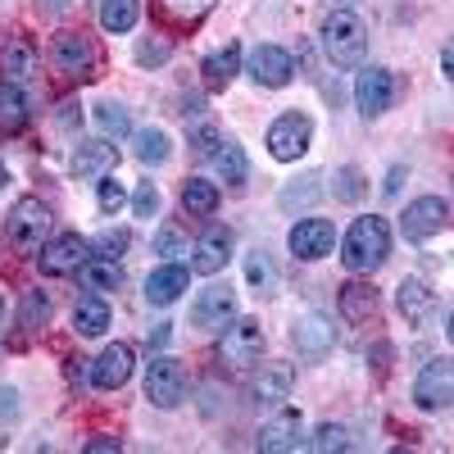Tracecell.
I'll return each mask as SVG.
<instances>
[{
    "mask_svg": "<svg viewBox=\"0 0 454 454\" xmlns=\"http://www.w3.org/2000/svg\"><path fill=\"white\" fill-rule=\"evenodd\" d=\"M46 323H51V295H46V291H27L23 305H19V327L42 332Z\"/></svg>",
    "mask_w": 454,
    "mask_h": 454,
    "instance_id": "obj_34",
    "label": "cell"
},
{
    "mask_svg": "<svg viewBox=\"0 0 454 454\" xmlns=\"http://www.w3.org/2000/svg\"><path fill=\"white\" fill-rule=\"evenodd\" d=\"M182 209L196 214V218H209L218 209V186L205 182V177H192V182L182 186Z\"/></svg>",
    "mask_w": 454,
    "mask_h": 454,
    "instance_id": "obj_31",
    "label": "cell"
},
{
    "mask_svg": "<svg viewBox=\"0 0 454 454\" xmlns=\"http://www.w3.org/2000/svg\"><path fill=\"white\" fill-rule=\"evenodd\" d=\"M432 286L427 282H419V278H404L400 286H395V309L409 318V323H423L427 314H432Z\"/></svg>",
    "mask_w": 454,
    "mask_h": 454,
    "instance_id": "obj_26",
    "label": "cell"
},
{
    "mask_svg": "<svg viewBox=\"0 0 454 454\" xmlns=\"http://www.w3.org/2000/svg\"><path fill=\"white\" fill-rule=\"evenodd\" d=\"M291 340H295V350L305 355V359H323L336 346V323L327 314H305V318L295 323Z\"/></svg>",
    "mask_w": 454,
    "mask_h": 454,
    "instance_id": "obj_17",
    "label": "cell"
},
{
    "mask_svg": "<svg viewBox=\"0 0 454 454\" xmlns=\"http://www.w3.org/2000/svg\"><path fill=\"white\" fill-rule=\"evenodd\" d=\"M359 196H364V173L355 164H346V168L336 173V200H350L355 205Z\"/></svg>",
    "mask_w": 454,
    "mask_h": 454,
    "instance_id": "obj_38",
    "label": "cell"
},
{
    "mask_svg": "<svg viewBox=\"0 0 454 454\" xmlns=\"http://www.w3.org/2000/svg\"><path fill=\"white\" fill-rule=\"evenodd\" d=\"M186 395V372L173 355H155L145 364V400L155 409H177Z\"/></svg>",
    "mask_w": 454,
    "mask_h": 454,
    "instance_id": "obj_7",
    "label": "cell"
},
{
    "mask_svg": "<svg viewBox=\"0 0 454 454\" xmlns=\"http://www.w3.org/2000/svg\"><path fill=\"white\" fill-rule=\"evenodd\" d=\"M318 42H323V55L336 68H359L364 55H368V27L350 10H332L323 19V27H318Z\"/></svg>",
    "mask_w": 454,
    "mask_h": 454,
    "instance_id": "obj_2",
    "label": "cell"
},
{
    "mask_svg": "<svg viewBox=\"0 0 454 454\" xmlns=\"http://www.w3.org/2000/svg\"><path fill=\"white\" fill-rule=\"evenodd\" d=\"M87 5V0H36V14L42 19H68V14H78Z\"/></svg>",
    "mask_w": 454,
    "mask_h": 454,
    "instance_id": "obj_44",
    "label": "cell"
},
{
    "mask_svg": "<svg viewBox=\"0 0 454 454\" xmlns=\"http://www.w3.org/2000/svg\"><path fill=\"white\" fill-rule=\"evenodd\" d=\"M132 364H137V355H132L128 340L109 346V350L91 364V382H96V391H119L128 377H132Z\"/></svg>",
    "mask_w": 454,
    "mask_h": 454,
    "instance_id": "obj_18",
    "label": "cell"
},
{
    "mask_svg": "<svg viewBox=\"0 0 454 454\" xmlns=\"http://www.w3.org/2000/svg\"><path fill=\"white\" fill-rule=\"evenodd\" d=\"M87 450H96V454H105V450H119V441H109V436H100V441H91Z\"/></svg>",
    "mask_w": 454,
    "mask_h": 454,
    "instance_id": "obj_51",
    "label": "cell"
},
{
    "mask_svg": "<svg viewBox=\"0 0 454 454\" xmlns=\"http://www.w3.org/2000/svg\"><path fill=\"white\" fill-rule=\"evenodd\" d=\"M132 209H137V218H155L160 214V186L155 182H141L137 196H132Z\"/></svg>",
    "mask_w": 454,
    "mask_h": 454,
    "instance_id": "obj_40",
    "label": "cell"
},
{
    "mask_svg": "<svg viewBox=\"0 0 454 454\" xmlns=\"http://www.w3.org/2000/svg\"><path fill=\"white\" fill-rule=\"evenodd\" d=\"M387 254H391V227H387V218H377V214L355 218L346 241H340V263H346L350 273H377L387 263Z\"/></svg>",
    "mask_w": 454,
    "mask_h": 454,
    "instance_id": "obj_1",
    "label": "cell"
},
{
    "mask_svg": "<svg viewBox=\"0 0 454 454\" xmlns=\"http://www.w3.org/2000/svg\"><path fill=\"white\" fill-rule=\"evenodd\" d=\"M51 64H55V73H64V78L87 82V78H96L100 55H96V42L87 32H59L51 42Z\"/></svg>",
    "mask_w": 454,
    "mask_h": 454,
    "instance_id": "obj_4",
    "label": "cell"
},
{
    "mask_svg": "<svg viewBox=\"0 0 454 454\" xmlns=\"http://www.w3.org/2000/svg\"><path fill=\"white\" fill-rule=\"evenodd\" d=\"M336 10H350V0H336Z\"/></svg>",
    "mask_w": 454,
    "mask_h": 454,
    "instance_id": "obj_53",
    "label": "cell"
},
{
    "mask_svg": "<svg viewBox=\"0 0 454 454\" xmlns=\"http://www.w3.org/2000/svg\"><path fill=\"white\" fill-rule=\"evenodd\" d=\"M295 387V368L291 364H263L254 377H250V395L259 404H282Z\"/></svg>",
    "mask_w": 454,
    "mask_h": 454,
    "instance_id": "obj_20",
    "label": "cell"
},
{
    "mask_svg": "<svg viewBox=\"0 0 454 454\" xmlns=\"http://www.w3.org/2000/svg\"><path fill=\"white\" fill-rule=\"evenodd\" d=\"M309 137H314V123H309V114H278L273 128H269V155L282 160V164H295L300 155L309 150Z\"/></svg>",
    "mask_w": 454,
    "mask_h": 454,
    "instance_id": "obj_6",
    "label": "cell"
},
{
    "mask_svg": "<svg viewBox=\"0 0 454 454\" xmlns=\"http://www.w3.org/2000/svg\"><path fill=\"white\" fill-rule=\"evenodd\" d=\"M128 246H132V232H128V227H105V232L91 241V254H100V259H119Z\"/></svg>",
    "mask_w": 454,
    "mask_h": 454,
    "instance_id": "obj_36",
    "label": "cell"
},
{
    "mask_svg": "<svg viewBox=\"0 0 454 454\" xmlns=\"http://www.w3.org/2000/svg\"><path fill=\"white\" fill-rule=\"evenodd\" d=\"M318 454H332V450H346L350 445V436H346V427H332V423H323L318 432H314V441H309Z\"/></svg>",
    "mask_w": 454,
    "mask_h": 454,
    "instance_id": "obj_39",
    "label": "cell"
},
{
    "mask_svg": "<svg viewBox=\"0 0 454 454\" xmlns=\"http://www.w3.org/2000/svg\"><path fill=\"white\" fill-rule=\"evenodd\" d=\"M336 305H340V318H346V323H372L377 309H382V295H377L372 282H359V273H355V282L340 286Z\"/></svg>",
    "mask_w": 454,
    "mask_h": 454,
    "instance_id": "obj_19",
    "label": "cell"
},
{
    "mask_svg": "<svg viewBox=\"0 0 454 454\" xmlns=\"http://www.w3.org/2000/svg\"><path fill=\"white\" fill-rule=\"evenodd\" d=\"M32 119V105H27V91L19 82H0V132H23Z\"/></svg>",
    "mask_w": 454,
    "mask_h": 454,
    "instance_id": "obj_25",
    "label": "cell"
},
{
    "mask_svg": "<svg viewBox=\"0 0 454 454\" xmlns=\"http://www.w3.org/2000/svg\"><path fill=\"white\" fill-rule=\"evenodd\" d=\"M105 327H109V305L100 295H87V300H78V309H73V332L78 336H105Z\"/></svg>",
    "mask_w": 454,
    "mask_h": 454,
    "instance_id": "obj_28",
    "label": "cell"
},
{
    "mask_svg": "<svg viewBox=\"0 0 454 454\" xmlns=\"http://www.w3.org/2000/svg\"><path fill=\"white\" fill-rule=\"evenodd\" d=\"M441 73H445V78L454 82V42H450V46L441 51Z\"/></svg>",
    "mask_w": 454,
    "mask_h": 454,
    "instance_id": "obj_48",
    "label": "cell"
},
{
    "mask_svg": "<svg viewBox=\"0 0 454 454\" xmlns=\"http://www.w3.org/2000/svg\"><path fill=\"white\" fill-rule=\"evenodd\" d=\"M400 182H404V168L395 164V168L387 173V182H382V192H387V196H400Z\"/></svg>",
    "mask_w": 454,
    "mask_h": 454,
    "instance_id": "obj_47",
    "label": "cell"
},
{
    "mask_svg": "<svg viewBox=\"0 0 454 454\" xmlns=\"http://www.w3.org/2000/svg\"><path fill=\"white\" fill-rule=\"evenodd\" d=\"M192 286V269H182V263H164L145 278V300L150 305H173V300Z\"/></svg>",
    "mask_w": 454,
    "mask_h": 454,
    "instance_id": "obj_21",
    "label": "cell"
},
{
    "mask_svg": "<svg viewBox=\"0 0 454 454\" xmlns=\"http://www.w3.org/2000/svg\"><path fill=\"white\" fill-rule=\"evenodd\" d=\"M91 259V246L78 232H59L55 241H46V254L36 259L46 278H68V273H82V263Z\"/></svg>",
    "mask_w": 454,
    "mask_h": 454,
    "instance_id": "obj_11",
    "label": "cell"
},
{
    "mask_svg": "<svg viewBox=\"0 0 454 454\" xmlns=\"http://www.w3.org/2000/svg\"><path fill=\"white\" fill-rule=\"evenodd\" d=\"M413 404L436 413L445 404H454V359H427L423 372H419V382H413Z\"/></svg>",
    "mask_w": 454,
    "mask_h": 454,
    "instance_id": "obj_8",
    "label": "cell"
},
{
    "mask_svg": "<svg viewBox=\"0 0 454 454\" xmlns=\"http://www.w3.org/2000/svg\"><path fill=\"white\" fill-rule=\"evenodd\" d=\"M168 155H173V145H168V132H164V128L137 132V160H141V164H164Z\"/></svg>",
    "mask_w": 454,
    "mask_h": 454,
    "instance_id": "obj_32",
    "label": "cell"
},
{
    "mask_svg": "<svg viewBox=\"0 0 454 454\" xmlns=\"http://www.w3.org/2000/svg\"><path fill=\"white\" fill-rule=\"evenodd\" d=\"M114 164H119V145H109L105 137L78 141V150H73V177H82V182H100V177H109Z\"/></svg>",
    "mask_w": 454,
    "mask_h": 454,
    "instance_id": "obj_16",
    "label": "cell"
},
{
    "mask_svg": "<svg viewBox=\"0 0 454 454\" xmlns=\"http://www.w3.org/2000/svg\"><path fill=\"white\" fill-rule=\"evenodd\" d=\"M96 200H100V214H119V209L128 205L123 186L114 182V177H100V192H96Z\"/></svg>",
    "mask_w": 454,
    "mask_h": 454,
    "instance_id": "obj_41",
    "label": "cell"
},
{
    "mask_svg": "<svg viewBox=\"0 0 454 454\" xmlns=\"http://www.w3.org/2000/svg\"><path fill=\"white\" fill-rule=\"evenodd\" d=\"M96 123L105 128V137H128V132H132V119H128V109H123V105H114V100L96 105Z\"/></svg>",
    "mask_w": 454,
    "mask_h": 454,
    "instance_id": "obj_35",
    "label": "cell"
},
{
    "mask_svg": "<svg viewBox=\"0 0 454 454\" xmlns=\"http://www.w3.org/2000/svg\"><path fill=\"white\" fill-rule=\"evenodd\" d=\"M200 73H205V91H223V87L241 73V46L227 42L223 51H214V55L200 64Z\"/></svg>",
    "mask_w": 454,
    "mask_h": 454,
    "instance_id": "obj_23",
    "label": "cell"
},
{
    "mask_svg": "<svg viewBox=\"0 0 454 454\" xmlns=\"http://www.w3.org/2000/svg\"><path fill=\"white\" fill-rule=\"evenodd\" d=\"M445 332H450V340H454V314H450V323H445Z\"/></svg>",
    "mask_w": 454,
    "mask_h": 454,
    "instance_id": "obj_52",
    "label": "cell"
},
{
    "mask_svg": "<svg viewBox=\"0 0 454 454\" xmlns=\"http://www.w3.org/2000/svg\"><path fill=\"white\" fill-rule=\"evenodd\" d=\"M209 164H214V173L227 182V186H241L246 182V150L237 145V141H218L214 145V155H209Z\"/></svg>",
    "mask_w": 454,
    "mask_h": 454,
    "instance_id": "obj_27",
    "label": "cell"
},
{
    "mask_svg": "<svg viewBox=\"0 0 454 454\" xmlns=\"http://www.w3.org/2000/svg\"><path fill=\"white\" fill-rule=\"evenodd\" d=\"M155 254H182V232L177 227H160V237H155Z\"/></svg>",
    "mask_w": 454,
    "mask_h": 454,
    "instance_id": "obj_46",
    "label": "cell"
},
{
    "mask_svg": "<svg viewBox=\"0 0 454 454\" xmlns=\"http://www.w3.org/2000/svg\"><path fill=\"white\" fill-rule=\"evenodd\" d=\"M5 232H10V246L19 254L46 250V237H51V209H46V200H36V196L14 200V209L5 218Z\"/></svg>",
    "mask_w": 454,
    "mask_h": 454,
    "instance_id": "obj_3",
    "label": "cell"
},
{
    "mask_svg": "<svg viewBox=\"0 0 454 454\" xmlns=\"http://www.w3.org/2000/svg\"><path fill=\"white\" fill-rule=\"evenodd\" d=\"M82 282H87V291H119V286H123L119 259H100V254H91V259L82 263Z\"/></svg>",
    "mask_w": 454,
    "mask_h": 454,
    "instance_id": "obj_29",
    "label": "cell"
},
{
    "mask_svg": "<svg viewBox=\"0 0 454 454\" xmlns=\"http://www.w3.org/2000/svg\"><path fill=\"white\" fill-rule=\"evenodd\" d=\"M0 323H5V300H0Z\"/></svg>",
    "mask_w": 454,
    "mask_h": 454,
    "instance_id": "obj_54",
    "label": "cell"
},
{
    "mask_svg": "<svg viewBox=\"0 0 454 454\" xmlns=\"http://www.w3.org/2000/svg\"><path fill=\"white\" fill-rule=\"evenodd\" d=\"M295 445H300V413L295 409H282L273 423H263V432H259L263 454H282V450H295Z\"/></svg>",
    "mask_w": 454,
    "mask_h": 454,
    "instance_id": "obj_22",
    "label": "cell"
},
{
    "mask_svg": "<svg viewBox=\"0 0 454 454\" xmlns=\"http://www.w3.org/2000/svg\"><path fill=\"white\" fill-rule=\"evenodd\" d=\"M263 327L254 323V318H232L223 327V340H218V359L227 364V368H254L259 359H263Z\"/></svg>",
    "mask_w": 454,
    "mask_h": 454,
    "instance_id": "obj_5",
    "label": "cell"
},
{
    "mask_svg": "<svg viewBox=\"0 0 454 454\" xmlns=\"http://www.w3.org/2000/svg\"><path fill=\"white\" fill-rule=\"evenodd\" d=\"M168 55H173V42H168V36H160V42H141L137 46V64H168Z\"/></svg>",
    "mask_w": 454,
    "mask_h": 454,
    "instance_id": "obj_43",
    "label": "cell"
},
{
    "mask_svg": "<svg viewBox=\"0 0 454 454\" xmlns=\"http://www.w3.org/2000/svg\"><path fill=\"white\" fill-rule=\"evenodd\" d=\"M0 73H5V82H27L36 73V51L23 42V36H10L5 46H0Z\"/></svg>",
    "mask_w": 454,
    "mask_h": 454,
    "instance_id": "obj_24",
    "label": "cell"
},
{
    "mask_svg": "<svg viewBox=\"0 0 454 454\" xmlns=\"http://www.w3.org/2000/svg\"><path fill=\"white\" fill-rule=\"evenodd\" d=\"M445 218H450V209L441 196H419L400 214V232H404V241H427L445 227Z\"/></svg>",
    "mask_w": 454,
    "mask_h": 454,
    "instance_id": "obj_12",
    "label": "cell"
},
{
    "mask_svg": "<svg viewBox=\"0 0 454 454\" xmlns=\"http://www.w3.org/2000/svg\"><path fill=\"white\" fill-rule=\"evenodd\" d=\"M246 73H250V78H254L259 87L282 91V87L295 78V59H291V51H282V46H259V51L250 55Z\"/></svg>",
    "mask_w": 454,
    "mask_h": 454,
    "instance_id": "obj_13",
    "label": "cell"
},
{
    "mask_svg": "<svg viewBox=\"0 0 454 454\" xmlns=\"http://www.w3.org/2000/svg\"><path fill=\"white\" fill-rule=\"evenodd\" d=\"M164 10L182 23H200L209 10H214V0H164Z\"/></svg>",
    "mask_w": 454,
    "mask_h": 454,
    "instance_id": "obj_37",
    "label": "cell"
},
{
    "mask_svg": "<svg viewBox=\"0 0 454 454\" xmlns=\"http://www.w3.org/2000/svg\"><path fill=\"white\" fill-rule=\"evenodd\" d=\"M141 19V0H100V27L105 32H132Z\"/></svg>",
    "mask_w": 454,
    "mask_h": 454,
    "instance_id": "obj_30",
    "label": "cell"
},
{
    "mask_svg": "<svg viewBox=\"0 0 454 454\" xmlns=\"http://www.w3.org/2000/svg\"><path fill=\"white\" fill-rule=\"evenodd\" d=\"M286 246H291L295 259H323V254H332V246H336V227H332L327 218H300V223L291 227Z\"/></svg>",
    "mask_w": 454,
    "mask_h": 454,
    "instance_id": "obj_15",
    "label": "cell"
},
{
    "mask_svg": "<svg viewBox=\"0 0 454 454\" xmlns=\"http://www.w3.org/2000/svg\"><path fill=\"white\" fill-rule=\"evenodd\" d=\"M237 318V295L227 291V286H205L200 295H196V305H192V323L196 327H205V332H223L227 323Z\"/></svg>",
    "mask_w": 454,
    "mask_h": 454,
    "instance_id": "obj_14",
    "label": "cell"
},
{
    "mask_svg": "<svg viewBox=\"0 0 454 454\" xmlns=\"http://www.w3.org/2000/svg\"><path fill=\"white\" fill-rule=\"evenodd\" d=\"M246 282H250V291H259V295H269V291L278 286V269H273V259L263 254V250L246 254Z\"/></svg>",
    "mask_w": 454,
    "mask_h": 454,
    "instance_id": "obj_33",
    "label": "cell"
},
{
    "mask_svg": "<svg viewBox=\"0 0 454 454\" xmlns=\"http://www.w3.org/2000/svg\"><path fill=\"white\" fill-rule=\"evenodd\" d=\"M318 177H305V186H286V192H282V205L286 209H295V205H309L314 196H318V186H314Z\"/></svg>",
    "mask_w": 454,
    "mask_h": 454,
    "instance_id": "obj_45",
    "label": "cell"
},
{
    "mask_svg": "<svg viewBox=\"0 0 454 454\" xmlns=\"http://www.w3.org/2000/svg\"><path fill=\"white\" fill-rule=\"evenodd\" d=\"M395 91H400V82H395L391 68H364L359 78H355V105H359L364 119L387 114L395 105Z\"/></svg>",
    "mask_w": 454,
    "mask_h": 454,
    "instance_id": "obj_9",
    "label": "cell"
},
{
    "mask_svg": "<svg viewBox=\"0 0 454 454\" xmlns=\"http://www.w3.org/2000/svg\"><path fill=\"white\" fill-rule=\"evenodd\" d=\"M168 346V327H155L150 332V350H164Z\"/></svg>",
    "mask_w": 454,
    "mask_h": 454,
    "instance_id": "obj_49",
    "label": "cell"
},
{
    "mask_svg": "<svg viewBox=\"0 0 454 454\" xmlns=\"http://www.w3.org/2000/svg\"><path fill=\"white\" fill-rule=\"evenodd\" d=\"M223 137H218V128L214 123H192V150H196V155L200 160H209L214 155V145H218Z\"/></svg>",
    "mask_w": 454,
    "mask_h": 454,
    "instance_id": "obj_42",
    "label": "cell"
},
{
    "mask_svg": "<svg viewBox=\"0 0 454 454\" xmlns=\"http://www.w3.org/2000/svg\"><path fill=\"white\" fill-rule=\"evenodd\" d=\"M14 400H19V395H14V391H5V387H0V413H5V409H10V413H14V409H19V404H14Z\"/></svg>",
    "mask_w": 454,
    "mask_h": 454,
    "instance_id": "obj_50",
    "label": "cell"
},
{
    "mask_svg": "<svg viewBox=\"0 0 454 454\" xmlns=\"http://www.w3.org/2000/svg\"><path fill=\"white\" fill-rule=\"evenodd\" d=\"M227 259H232V227L209 223L205 232L196 237V246H192V273L218 278V273L227 269Z\"/></svg>",
    "mask_w": 454,
    "mask_h": 454,
    "instance_id": "obj_10",
    "label": "cell"
}]
</instances>
